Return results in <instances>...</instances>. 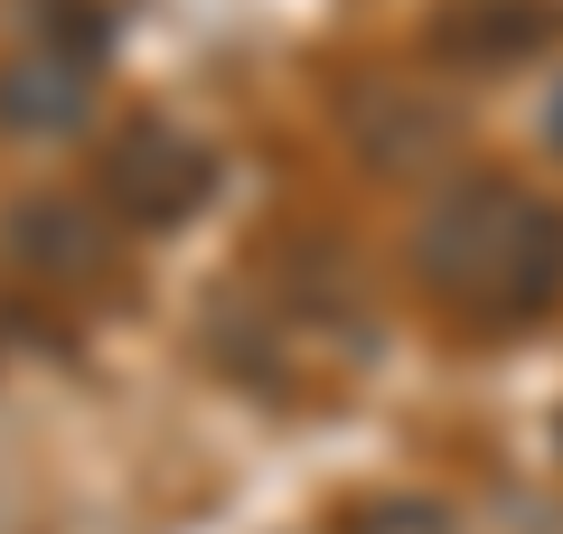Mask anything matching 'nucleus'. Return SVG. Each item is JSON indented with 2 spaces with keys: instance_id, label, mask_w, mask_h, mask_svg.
I'll return each mask as SVG.
<instances>
[{
  "instance_id": "7ed1b4c3",
  "label": "nucleus",
  "mask_w": 563,
  "mask_h": 534,
  "mask_svg": "<svg viewBox=\"0 0 563 534\" xmlns=\"http://www.w3.org/2000/svg\"><path fill=\"white\" fill-rule=\"evenodd\" d=\"M95 113V47L85 38H38L20 57H0V132L57 141Z\"/></svg>"
},
{
  "instance_id": "f03ea898",
  "label": "nucleus",
  "mask_w": 563,
  "mask_h": 534,
  "mask_svg": "<svg viewBox=\"0 0 563 534\" xmlns=\"http://www.w3.org/2000/svg\"><path fill=\"white\" fill-rule=\"evenodd\" d=\"M95 188H103V216L161 235V225L198 216V207L217 198V151H207L188 122H169V113H132L113 141H103Z\"/></svg>"
},
{
  "instance_id": "f257e3e1",
  "label": "nucleus",
  "mask_w": 563,
  "mask_h": 534,
  "mask_svg": "<svg viewBox=\"0 0 563 534\" xmlns=\"http://www.w3.org/2000/svg\"><path fill=\"white\" fill-rule=\"evenodd\" d=\"M404 272L451 337H526L563 310V207L517 169H461L422 198Z\"/></svg>"
},
{
  "instance_id": "20e7f679",
  "label": "nucleus",
  "mask_w": 563,
  "mask_h": 534,
  "mask_svg": "<svg viewBox=\"0 0 563 534\" xmlns=\"http://www.w3.org/2000/svg\"><path fill=\"white\" fill-rule=\"evenodd\" d=\"M544 141H554V159H563V85H554V103H544Z\"/></svg>"
}]
</instances>
